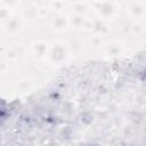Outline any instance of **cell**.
Listing matches in <instances>:
<instances>
[{
	"label": "cell",
	"mask_w": 146,
	"mask_h": 146,
	"mask_svg": "<svg viewBox=\"0 0 146 146\" xmlns=\"http://www.w3.org/2000/svg\"><path fill=\"white\" fill-rule=\"evenodd\" d=\"M143 78H144V79H145V80H146V70H145V72H144V73H143Z\"/></svg>",
	"instance_id": "1"
}]
</instances>
